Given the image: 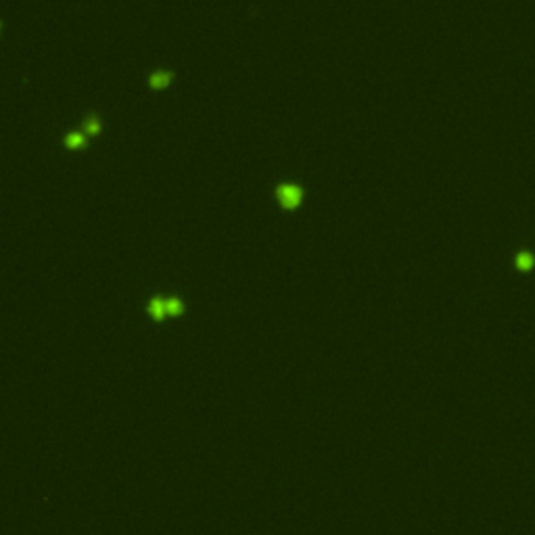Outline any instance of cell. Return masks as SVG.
<instances>
[{
  "mask_svg": "<svg viewBox=\"0 0 535 535\" xmlns=\"http://www.w3.org/2000/svg\"><path fill=\"white\" fill-rule=\"evenodd\" d=\"M182 309V303L178 299H157L153 301V314L155 316H170L178 314Z\"/></svg>",
  "mask_w": 535,
  "mask_h": 535,
  "instance_id": "6da1fadb",
  "label": "cell"
},
{
  "mask_svg": "<svg viewBox=\"0 0 535 535\" xmlns=\"http://www.w3.org/2000/svg\"><path fill=\"white\" fill-rule=\"evenodd\" d=\"M278 196H280V201H283V205H287V207H295V205L301 201V191H299L295 184H287V186H283V189L278 191Z\"/></svg>",
  "mask_w": 535,
  "mask_h": 535,
  "instance_id": "7a4b0ae2",
  "label": "cell"
},
{
  "mask_svg": "<svg viewBox=\"0 0 535 535\" xmlns=\"http://www.w3.org/2000/svg\"><path fill=\"white\" fill-rule=\"evenodd\" d=\"M172 82V73H155V76L151 78V86L153 88H165L167 84Z\"/></svg>",
  "mask_w": 535,
  "mask_h": 535,
  "instance_id": "3957f363",
  "label": "cell"
},
{
  "mask_svg": "<svg viewBox=\"0 0 535 535\" xmlns=\"http://www.w3.org/2000/svg\"><path fill=\"white\" fill-rule=\"evenodd\" d=\"M516 266H519L521 270H529L533 266V255L531 253H519V257H516Z\"/></svg>",
  "mask_w": 535,
  "mask_h": 535,
  "instance_id": "277c9868",
  "label": "cell"
},
{
  "mask_svg": "<svg viewBox=\"0 0 535 535\" xmlns=\"http://www.w3.org/2000/svg\"><path fill=\"white\" fill-rule=\"evenodd\" d=\"M67 145H69V146H80V145H84V136H82L80 132L71 134V136L67 138Z\"/></svg>",
  "mask_w": 535,
  "mask_h": 535,
  "instance_id": "5b68a950",
  "label": "cell"
}]
</instances>
